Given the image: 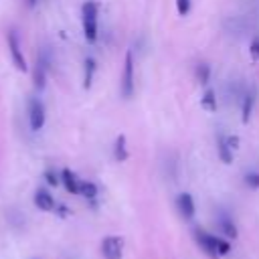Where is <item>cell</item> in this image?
Returning a JSON list of instances; mask_svg holds the SVG:
<instances>
[{"mask_svg":"<svg viewBox=\"0 0 259 259\" xmlns=\"http://www.w3.org/2000/svg\"><path fill=\"white\" fill-rule=\"evenodd\" d=\"M103 259H122L124 257V239L117 235H110L101 241Z\"/></svg>","mask_w":259,"mask_h":259,"instance_id":"1","label":"cell"},{"mask_svg":"<svg viewBox=\"0 0 259 259\" xmlns=\"http://www.w3.org/2000/svg\"><path fill=\"white\" fill-rule=\"evenodd\" d=\"M134 95V53L128 51L124 61V73H122V97L130 99Z\"/></svg>","mask_w":259,"mask_h":259,"instance_id":"2","label":"cell"},{"mask_svg":"<svg viewBox=\"0 0 259 259\" xmlns=\"http://www.w3.org/2000/svg\"><path fill=\"white\" fill-rule=\"evenodd\" d=\"M47 122V114H45V106L43 101L39 99H30V106H29V124L32 132H41L45 128Z\"/></svg>","mask_w":259,"mask_h":259,"instance_id":"3","label":"cell"},{"mask_svg":"<svg viewBox=\"0 0 259 259\" xmlns=\"http://www.w3.org/2000/svg\"><path fill=\"white\" fill-rule=\"evenodd\" d=\"M8 49H10V55H12V63L14 67L19 69V71H29V65H27V59L21 51V45H19V37H16V32H10L8 34Z\"/></svg>","mask_w":259,"mask_h":259,"instance_id":"4","label":"cell"},{"mask_svg":"<svg viewBox=\"0 0 259 259\" xmlns=\"http://www.w3.org/2000/svg\"><path fill=\"white\" fill-rule=\"evenodd\" d=\"M195 239H197V243L199 247L209 255V257H217V237L211 235V233H206L202 229H197L195 231Z\"/></svg>","mask_w":259,"mask_h":259,"instance_id":"5","label":"cell"},{"mask_svg":"<svg viewBox=\"0 0 259 259\" xmlns=\"http://www.w3.org/2000/svg\"><path fill=\"white\" fill-rule=\"evenodd\" d=\"M55 199L53 195H51L47 188H39L37 193H34V206H37L39 211H45V213H51V211H55Z\"/></svg>","mask_w":259,"mask_h":259,"instance_id":"6","label":"cell"},{"mask_svg":"<svg viewBox=\"0 0 259 259\" xmlns=\"http://www.w3.org/2000/svg\"><path fill=\"white\" fill-rule=\"evenodd\" d=\"M176 206H178V211L180 215L186 219V221H191L197 213V206H195V199L188 195V193H180L178 199H176Z\"/></svg>","mask_w":259,"mask_h":259,"instance_id":"7","label":"cell"},{"mask_svg":"<svg viewBox=\"0 0 259 259\" xmlns=\"http://www.w3.org/2000/svg\"><path fill=\"white\" fill-rule=\"evenodd\" d=\"M59 176H61V184L65 186V191H67L69 195H79V178L75 176L73 170L63 168Z\"/></svg>","mask_w":259,"mask_h":259,"instance_id":"8","label":"cell"},{"mask_svg":"<svg viewBox=\"0 0 259 259\" xmlns=\"http://www.w3.org/2000/svg\"><path fill=\"white\" fill-rule=\"evenodd\" d=\"M95 71H97V61L93 57H87L83 61V87L89 89L91 83H93V77H95Z\"/></svg>","mask_w":259,"mask_h":259,"instance_id":"9","label":"cell"},{"mask_svg":"<svg viewBox=\"0 0 259 259\" xmlns=\"http://www.w3.org/2000/svg\"><path fill=\"white\" fill-rule=\"evenodd\" d=\"M114 158L117 162H126L130 158V152H128V146H126V136L119 134L115 138V144H114Z\"/></svg>","mask_w":259,"mask_h":259,"instance_id":"10","label":"cell"},{"mask_svg":"<svg viewBox=\"0 0 259 259\" xmlns=\"http://www.w3.org/2000/svg\"><path fill=\"white\" fill-rule=\"evenodd\" d=\"M253 108H255V89H251V91L243 97V108H241V122H243V124H249L251 114H253Z\"/></svg>","mask_w":259,"mask_h":259,"instance_id":"11","label":"cell"},{"mask_svg":"<svg viewBox=\"0 0 259 259\" xmlns=\"http://www.w3.org/2000/svg\"><path fill=\"white\" fill-rule=\"evenodd\" d=\"M32 81H34V89H37V91L45 89V85H47V65L43 61H39V65L34 67Z\"/></svg>","mask_w":259,"mask_h":259,"instance_id":"12","label":"cell"},{"mask_svg":"<svg viewBox=\"0 0 259 259\" xmlns=\"http://www.w3.org/2000/svg\"><path fill=\"white\" fill-rule=\"evenodd\" d=\"M217 152H219V158H221V162L223 164H233V150L227 146V142H225V138L223 136H219V140H217Z\"/></svg>","mask_w":259,"mask_h":259,"instance_id":"13","label":"cell"},{"mask_svg":"<svg viewBox=\"0 0 259 259\" xmlns=\"http://www.w3.org/2000/svg\"><path fill=\"white\" fill-rule=\"evenodd\" d=\"M219 229H221V233L225 235L227 239H237V237H239V229H237V225H235V223H233L229 217H221Z\"/></svg>","mask_w":259,"mask_h":259,"instance_id":"14","label":"cell"},{"mask_svg":"<svg viewBox=\"0 0 259 259\" xmlns=\"http://www.w3.org/2000/svg\"><path fill=\"white\" fill-rule=\"evenodd\" d=\"M201 106H202V110L211 112V114L217 112V93H215V89H206L204 91V95L201 99Z\"/></svg>","mask_w":259,"mask_h":259,"instance_id":"15","label":"cell"},{"mask_svg":"<svg viewBox=\"0 0 259 259\" xmlns=\"http://www.w3.org/2000/svg\"><path fill=\"white\" fill-rule=\"evenodd\" d=\"M79 195L85 197L87 201H93L97 197V184L89 180H79Z\"/></svg>","mask_w":259,"mask_h":259,"instance_id":"16","label":"cell"},{"mask_svg":"<svg viewBox=\"0 0 259 259\" xmlns=\"http://www.w3.org/2000/svg\"><path fill=\"white\" fill-rule=\"evenodd\" d=\"M83 32H85V41L95 43L97 41V21H83Z\"/></svg>","mask_w":259,"mask_h":259,"instance_id":"17","label":"cell"},{"mask_svg":"<svg viewBox=\"0 0 259 259\" xmlns=\"http://www.w3.org/2000/svg\"><path fill=\"white\" fill-rule=\"evenodd\" d=\"M97 12H99V8H97V4L95 2H85L83 6H81V14H83V21H97Z\"/></svg>","mask_w":259,"mask_h":259,"instance_id":"18","label":"cell"},{"mask_svg":"<svg viewBox=\"0 0 259 259\" xmlns=\"http://www.w3.org/2000/svg\"><path fill=\"white\" fill-rule=\"evenodd\" d=\"M197 77H199V81L202 83V85H206L211 81V65H206V63H201V65H197Z\"/></svg>","mask_w":259,"mask_h":259,"instance_id":"19","label":"cell"},{"mask_svg":"<svg viewBox=\"0 0 259 259\" xmlns=\"http://www.w3.org/2000/svg\"><path fill=\"white\" fill-rule=\"evenodd\" d=\"M231 253V243L227 239H221L217 237V257H225Z\"/></svg>","mask_w":259,"mask_h":259,"instance_id":"20","label":"cell"},{"mask_svg":"<svg viewBox=\"0 0 259 259\" xmlns=\"http://www.w3.org/2000/svg\"><path fill=\"white\" fill-rule=\"evenodd\" d=\"M243 180H245V184L249 188H253V191H259V172H247Z\"/></svg>","mask_w":259,"mask_h":259,"instance_id":"21","label":"cell"},{"mask_svg":"<svg viewBox=\"0 0 259 259\" xmlns=\"http://www.w3.org/2000/svg\"><path fill=\"white\" fill-rule=\"evenodd\" d=\"M45 180H47V184L49 186H59L61 184V176L57 174V172L55 170H45Z\"/></svg>","mask_w":259,"mask_h":259,"instance_id":"22","label":"cell"},{"mask_svg":"<svg viewBox=\"0 0 259 259\" xmlns=\"http://www.w3.org/2000/svg\"><path fill=\"white\" fill-rule=\"evenodd\" d=\"M191 6H193L191 0H176V10H178L180 16H186L188 12H191Z\"/></svg>","mask_w":259,"mask_h":259,"instance_id":"23","label":"cell"},{"mask_svg":"<svg viewBox=\"0 0 259 259\" xmlns=\"http://www.w3.org/2000/svg\"><path fill=\"white\" fill-rule=\"evenodd\" d=\"M249 55L253 61H259V37H255L249 45Z\"/></svg>","mask_w":259,"mask_h":259,"instance_id":"24","label":"cell"},{"mask_svg":"<svg viewBox=\"0 0 259 259\" xmlns=\"http://www.w3.org/2000/svg\"><path fill=\"white\" fill-rule=\"evenodd\" d=\"M225 142H227V146H229L233 152L241 148V140H239V136H227V138H225Z\"/></svg>","mask_w":259,"mask_h":259,"instance_id":"25","label":"cell"},{"mask_svg":"<svg viewBox=\"0 0 259 259\" xmlns=\"http://www.w3.org/2000/svg\"><path fill=\"white\" fill-rule=\"evenodd\" d=\"M55 209H57V215H59L61 219H67L69 215H71V211H69L65 204H55Z\"/></svg>","mask_w":259,"mask_h":259,"instance_id":"26","label":"cell"},{"mask_svg":"<svg viewBox=\"0 0 259 259\" xmlns=\"http://www.w3.org/2000/svg\"><path fill=\"white\" fill-rule=\"evenodd\" d=\"M25 2H27L29 8H34V6H37V0H25Z\"/></svg>","mask_w":259,"mask_h":259,"instance_id":"27","label":"cell"}]
</instances>
